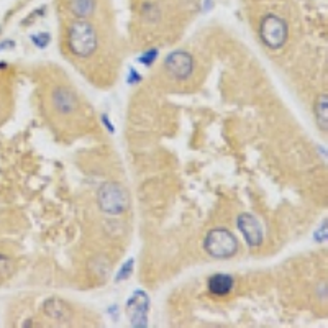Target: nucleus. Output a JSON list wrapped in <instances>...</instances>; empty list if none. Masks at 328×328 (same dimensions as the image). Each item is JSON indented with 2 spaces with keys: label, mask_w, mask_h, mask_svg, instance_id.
<instances>
[{
  "label": "nucleus",
  "mask_w": 328,
  "mask_h": 328,
  "mask_svg": "<svg viewBox=\"0 0 328 328\" xmlns=\"http://www.w3.org/2000/svg\"><path fill=\"white\" fill-rule=\"evenodd\" d=\"M204 248L215 259H228L233 258L238 251V240L235 235L226 228H214L207 233L204 240Z\"/></svg>",
  "instance_id": "7ed1b4c3"
},
{
  "label": "nucleus",
  "mask_w": 328,
  "mask_h": 328,
  "mask_svg": "<svg viewBox=\"0 0 328 328\" xmlns=\"http://www.w3.org/2000/svg\"><path fill=\"white\" fill-rule=\"evenodd\" d=\"M2 67H7V64H0V69H2Z\"/></svg>",
  "instance_id": "dca6fc26"
},
{
  "label": "nucleus",
  "mask_w": 328,
  "mask_h": 328,
  "mask_svg": "<svg viewBox=\"0 0 328 328\" xmlns=\"http://www.w3.org/2000/svg\"><path fill=\"white\" fill-rule=\"evenodd\" d=\"M238 228L241 230L243 237H245L248 246L256 248L263 245L264 240V233L259 222L255 218V215L251 214H241L238 217Z\"/></svg>",
  "instance_id": "423d86ee"
},
{
  "label": "nucleus",
  "mask_w": 328,
  "mask_h": 328,
  "mask_svg": "<svg viewBox=\"0 0 328 328\" xmlns=\"http://www.w3.org/2000/svg\"><path fill=\"white\" fill-rule=\"evenodd\" d=\"M67 46L69 51L81 57V60H87L97 51L99 38L97 31L89 20H75L67 28Z\"/></svg>",
  "instance_id": "f257e3e1"
},
{
  "label": "nucleus",
  "mask_w": 328,
  "mask_h": 328,
  "mask_svg": "<svg viewBox=\"0 0 328 328\" xmlns=\"http://www.w3.org/2000/svg\"><path fill=\"white\" fill-rule=\"evenodd\" d=\"M131 267H133V259H130V261L122 267V273L119 274V281H120V279H123V277H125V279H127V277L131 274V271H133Z\"/></svg>",
  "instance_id": "2eb2a0df"
},
{
  "label": "nucleus",
  "mask_w": 328,
  "mask_h": 328,
  "mask_svg": "<svg viewBox=\"0 0 328 328\" xmlns=\"http://www.w3.org/2000/svg\"><path fill=\"white\" fill-rule=\"evenodd\" d=\"M13 269H15V266H13L12 259L0 253V284H4L10 279L13 274Z\"/></svg>",
  "instance_id": "f8f14e48"
},
{
  "label": "nucleus",
  "mask_w": 328,
  "mask_h": 328,
  "mask_svg": "<svg viewBox=\"0 0 328 328\" xmlns=\"http://www.w3.org/2000/svg\"><path fill=\"white\" fill-rule=\"evenodd\" d=\"M31 41H33V43H35L38 48H46V45L49 43V35H48V33L41 31V33H38V35H33V36H31Z\"/></svg>",
  "instance_id": "ddd939ff"
},
{
  "label": "nucleus",
  "mask_w": 328,
  "mask_h": 328,
  "mask_svg": "<svg viewBox=\"0 0 328 328\" xmlns=\"http://www.w3.org/2000/svg\"><path fill=\"white\" fill-rule=\"evenodd\" d=\"M259 36L269 49H281L289 38V27L284 18L269 13L259 23Z\"/></svg>",
  "instance_id": "20e7f679"
},
{
  "label": "nucleus",
  "mask_w": 328,
  "mask_h": 328,
  "mask_svg": "<svg viewBox=\"0 0 328 328\" xmlns=\"http://www.w3.org/2000/svg\"><path fill=\"white\" fill-rule=\"evenodd\" d=\"M315 120H317V125L320 127V130L326 131L328 130V119H326V112H328V97L326 95H320L317 99L315 102Z\"/></svg>",
  "instance_id": "9b49d317"
},
{
  "label": "nucleus",
  "mask_w": 328,
  "mask_h": 328,
  "mask_svg": "<svg viewBox=\"0 0 328 328\" xmlns=\"http://www.w3.org/2000/svg\"><path fill=\"white\" fill-rule=\"evenodd\" d=\"M51 100H53V105L56 108L57 113L61 115H69L72 113L75 108H78L79 105V100H78V95L74 94V92L71 89L67 87H56L53 90V95H51Z\"/></svg>",
  "instance_id": "0eeeda50"
},
{
  "label": "nucleus",
  "mask_w": 328,
  "mask_h": 328,
  "mask_svg": "<svg viewBox=\"0 0 328 328\" xmlns=\"http://www.w3.org/2000/svg\"><path fill=\"white\" fill-rule=\"evenodd\" d=\"M156 56H158V51H156V49H153V51H148L145 56H141L140 61L149 66V64H153V63L156 61Z\"/></svg>",
  "instance_id": "4468645a"
},
{
  "label": "nucleus",
  "mask_w": 328,
  "mask_h": 328,
  "mask_svg": "<svg viewBox=\"0 0 328 328\" xmlns=\"http://www.w3.org/2000/svg\"><path fill=\"white\" fill-rule=\"evenodd\" d=\"M164 67L174 79L186 81L194 72V57L190 53L179 49V51H174L166 57Z\"/></svg>",
  "instance_id": "39448f33"
},
{
  "label": "nucleus",
  "mask_w": 328,
  "mask_h": 328,
  "mask_svg": "<svg viewBox=\"0 0 328 328\" xmlns=\"http://www.w3.org/2000/svg\"><path fill=\"white\" fill-rule=\"evenodd\" d=\"M69 8L78 18L87 20L95 12V0H71Z\"/></svg>",
  "instance_id": "9d476101"
},
{
  "label": "nucleus",
  "mask_w": 328,
  "mask_h": 328,
  "mask_svg": "<svg viewBox=\"0 0 328 328\" xmlns=\"http://www.w3.org/2000/svg\"><path fill=\"white\" fill-rule=\"evenodd\" d=\"M45 314L54 322H69L72 312L71 307L61 299H49L45 302Z\"/></svg>",
  "instance_id": "1a4fd4ad"
},
{
  "label": "nucleus",
  "mask_w": 328,
  "mask_h": 328,
  "mask_svg": "<svg viewBox=\"0 0 328 328\" xmlns=\"http://www.w3.org/2000/svg\"><path fill=\"white\" fill-rule=\"evenodd\" d=\"M99 208L108 215H120L130 205V197L127 187H123L119 182H105L100 186L97 194Z\"/></svg>",
  "instance_id": "f03ea898"
},
{
  "label": "nucleus",
  "mask_w": 328,
  "mask_h": 328,
  "mask_svg": "<svg viewBox=\"0 0 328 328\" xmlns=\"http://www.w3.org/2000/svg\"><path fill=\"white\" fill-rule=\"evenodd\" d=\"M208 292L215 297H225L233 291L235 279L230 274H214L207 282Z\"/></svg>",
  "instance_id": "6e6552de"
}]
</instances>
